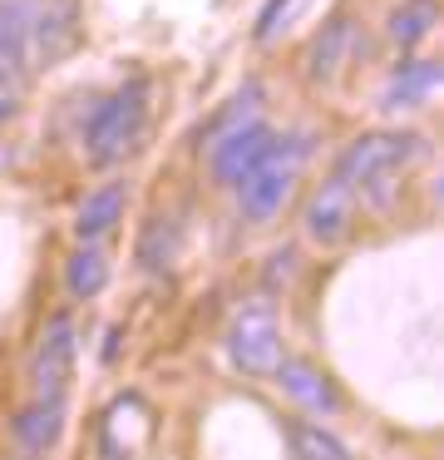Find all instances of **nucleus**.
<instances>
[{
  "instance_id": "f257e3e1",
  "label": "nucleus",
  "mask_w": 444,
  "mask_h": 460,
  "mask_svg": "<svg viewBox=\"0 0 444 460\" xmlns=\"http://www.w3.org/2000/svg\"><path fill=\"white\" fill-rule=\"evenodd\" d=\"M306 154H311V139H306V134L276 139L272 149H266V159L257 164L242 183H237V199H242L247 218L266 223V218H276V213H282V203L292 199L296 173H301V164H306Z\"/></svg>"
},
{
  "instance_id": "f03ea898",
  "label": "nucleus",
  "mask_w": 444,
  "mask_h": 460,
  "mask_svg": "<svg viewBox=\"0 0 444 460\" xmlns=\"http://www.w3.org/2000/svg\"><path fill=\"white\" fill-rule=\"evenodd\" d=\"M148 84L144 80H128L118 94H109L84 124V144H89V159L94 164H114L134 149L138 129H144V110H148Z\"/></svg>"
},
{
  "instance_id": "7ed1b4c3",
  "label": "nucleus",
  "mask_w": 444,
  "mask_h": 460,
  "mask_svg": "<svg viewBox=\"0 0 444 460\" xmlns=\"http://www.w3.org/2000/svg\"><path fill=\"white\" fill-rule=\"evenodd\" d=\"M227 357H232V367H242L247 376H272L276 371V361H282V332H276L272 302H247L232 317Z\"/></svg>"
},
{
  "instance_id": "20e7f679",
  "label": "nucleus",
  "mask_w": 444,
  "mask_h": 460,
  "mask_svg": "<svg viewBox=\"0 0 444 460\" xmlns=\"http://www.w3.org/2000/svg\"><path fill=\"white\" fill-rule=\"evenodd\" d=\"M410 149H414L410 134H361V139L345 144V154L335 159L331 179L345 183L351 193H361L370 179L400 169V159H410Z\"/></svg>"
},
{
  "instance_id": "39448f33",
  "label": "nucleus",
  "mask_w": 444,
  "mask_h": 460,
  "mask_svg": "<svg viewBox=\"0 0 444 460\" xmlns=\"http://www.w3.org/2000/svg\"><path fill=\"white\" fill-rule=\"evenodd\" d=\"M69 361H74V322L69 312H55L39 332V347L30 357V381H35V396H59L69 376Z\"/></svg>"
},
{
  "instance_id": "423d86ee",
  "label": "nucleus",
  "mask_w": 444,
  "mask_h": 460,
  "mask_svg": "<svg viewBox=\"0 0 444 460\" xmlns=\"http://www.w3.org/2000/svg\"><path fill=\"white\" fill-rule=\"evenodd\" d=\"M272 144H276V134L266 129L262 119L242 124V129H232L227 139H217L213 149H207V154H213V173H217L222 183H232V189H237V183H242L247 173H252L257 164L266 159V149H272Z\"/></svg>"
},
{
  "instance_id": "0eeeda50",
  "label": "nucleus",
  "mask_w": 444,
  "mask_h": 460,
  "mask_svg": "<svg viewBox=\"0 0 444 460\" xmlns=\"http://www.w3.org/2000/svg\"><path fill=\"white\" fill-rule=\"evenodd\" d=\"M351 218H355V193L335 179H326L301 213L306 238H316V243H341L345 233H351Z\"/></svg>"
},
{
  "instance_id": "6e6552de",
  "label": "nucleus",
  "mask_w": 444,
  "mask_h": 460,
  "mask_svg": "<svg viewBox=\"0 0 444 460\" xmlns=\"http://www.w3.org/2000/svg\"><path fill=\"white\" fill-rule=\"evenodd\" d=\"M272 376L282 381V391H286L292 401H301V406L321 411V416H331V411L341 406V391H335V381L326 376L321 367L301 361V357H282V361H276Z\"/></svg>"
},
{
  "instance_id": "1a4fd4ad",
  "label": "nucleus",
  "mask_w": 444,
  "mask_h": 460,
  "mask_svg": "<svg viewBox=\"0 0 444 460\" xmlns=\"http://www.w3.org/2000/svg\"><path fill=\"white\" fill-rule=\"evenodd\" d=\"M434 90H440V65L434 60H405L390 70L380 104L385 110H410V104H424Z\"/></svg>"
},
{
  "instance_id": "9d476101",
  "label": "nucleus",
  "mask_w": 444,
  "mask_h": 460,
  "mask_svg": "<svg viewBox=\"0 0 444 460\" xmlns=\"http://www.w3.org/2000/svg\"><path fill=\"white\" fill-rule=\"evenodd\" d=\"M351 45H355V25L345 21V15H335L331 25H321V35H316L311 50H306V75H311V80H335L345 55H351Z\"/></svg>"
},
{
  "instance_id": "9b49d317",
  "label": "nucleus",
  "mask_w": 444,
  "mask_h": 460,
  "mask_svg": "<svg viewBox=\"0 0 444 460\" xmlns=\"http://www.w3.org/2000/svg\"><path fill=\"white\" fill-rule=\"evenodd\" d=\"M124 199H128L124 183H104V189L89 193V199L79 203V213H74V233H79V243L104 238V233L114 228L118 218H124Z\"/></svg>"
},
{
  "instance_id": "f8f14e48",
  "label": "nucleus",
  "mask_w": 444,
  "mask_h": 460,
  "mask_svg": "<svg viewBox=\"0 0 444 460\" xmlns=\"http://www.w3.org/2000/svg\"><path fill=\"white\" fill-rule=\"evenodd\" d=\"M59 420H65V401L59 396H35V406H25L15 416V440L25 450H45V446H55Z\"/></svg>"
},
{
  "instance_id": "ddd939ff",
  "label": "nucleus",
  "mask_w": 444,
  "mask_h": 460,
  "mask_svg": "<svg viewBox=\"0 0 444 460\" xmlns=\"http://www.w3.org/2000/svg\"><path fill=\"white\" fill-rule=\"evenodd\" d=\"M104 282H109V258H104V248L84 243V248H79L74 258L65 262V288H69V297L89 302V297H99V292H104Z\"/></svg>"
},
{
  "instance_id": "4468645a",
  "label": "nucleus",
  "mask_w": 444,
  "mask_h": 460,
  "mask_svg": "<svg viewBox=\"0 0 444 460\" xmlns=\"http://www.w3.org/2000/svg\"><path fill=\"white\" fill-rule=\"evenodd\" d=\"M286 440H292L296 460H351L345 440L331 436L326 426H316V420H286Z\"/></svg>"
},
{
  "instance_id": "2eb2a0df",
  "label": "nucleus",
  "mask_w": 444,
  "mask_h": 460,
  "mask_svg": "<svg viewBox=\"0 0 444 460\" xmlns=\"http://www.w3.org/2000/svg\"><path fill=\"white\" fill-rule=\"evenodd\" d=\"M434 25H440V5H434V0H405L400 11L390 15V40L410 50V45H420Z\"/></svg>"
},
{
  "instance_id": "dca6fc26",
  "label": "nucleus",
  "mask_w": 444,
  "mask_h": 460,
  "mask_svg": "<svg viewBox=\"0 0 444 460\" xmlns=\"http://www.w3.org/2000/svg\"><path fill=\"white\" fill-rule=\"evenodd\" d=\"M257 100H262V84H257V80H247V84H242V94H232V100H227V110H222V114H217V119L203 129V144H207V149H213L217 139H227L232 129H242V124H252V114H257Z\"/></svg>"
},
{
  "instance_id": "f3484780",
  "label": "nucleus",
  "mask_w": 444,
  "mask_h": 460,
  "mask_svg": "<svg viewBox=\"0 0 444 460\" xmlns=\"http://www.w3.org/2000/svg\"><path fill=\"white\" fill-rule=\"evenodd\" d=\"M173 252H178V223L173 218H153L144 228V243H138V262H144L148 272H158V268L173 262Z\"/></svg>"
},
{
  "instance_id": "a211bd4d",
  "label": "nucleus",
  "mask_w": 444,
  "mask_h": 460,
  "mask_svg": "<svg viewBox=\"0 0 444 460\" xmlns=\"http://www.w3.org/2000/svg\"><path fill=\"white\" fill-rule=\"evenodd\" d=\"M286 5H292V0H266V11H262V21H257V35H262V40H266V35L276 31V15H282Z\"/></svg>"
},
{
  "instance_id": "6ab92c4d",
  "label": "nucleus",
  "mask_w": 444,
  "mask_h": 460,
  "mask_svg": "<svg viewBox=\"0 0 444 460\" xmlns=\"http://www.w3.org/2000/svg\"><path fill=\"white\" fill-rule=\"evenodd\" d=\"M10 114H15V104H10V100H0V124H5Z\"/></svg>"
}]
</instances>
